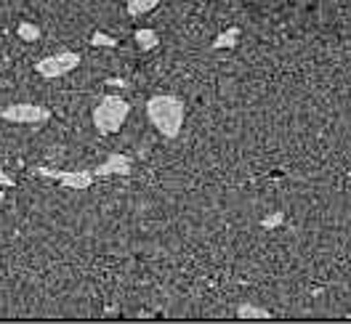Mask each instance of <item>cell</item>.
Wrapping results in <instances>:
<instances>
[{"instance_id": "cell-1", "label": "cell", "mask_w": 351, "mask_h": 324, "mask_svg": "<svg viewBox=\"0 0 351 324\" xmlns=\"http://www.w3.org/2000/svg\"><path fill=\"white\" fill-rule=\"evenodd\" d=\"M147 117L154 125V130L162 138H176L184 128V117H186V104L178 96H152L147 101Z\"/></svg>"}, {"instance_id": "cell-2", "label": "cell", "mask_w": 351, "mask_h": 324, "mask_svg": "<svg viewBox=\"0 0 351 324\" xmlns=\"http://www.w3.org/2000/svg\"><path fill=\"white\" fill-rule=\"evenodd\" d=\"M128 114H131V101H125L123 96H101L90 112V120L101 136H112L125 125Z\"/></svg>"}, {"instance_id": "cell-3", "label": "cell", "mask_w": 351, "mask_h": 324, "mask_svg": "<svg viewBox=\"0 0 351 324\" xmlns=\"http://www.w3.org/2000/svg\"><path fill=\"white\" fill-rule=\"evenodd\" d=\"M83 62L80 53L75 51H59V53H51V56H43L38 64H35V72L45 77V80H56V77H64L72 69H77Z\"/></svg>"}, {"instance_id": "cell-4", "label": "cell", "mask_w": 351, "mask_h": 324, "mask_svg": "<svg viewBox=\"0 0 351 324\" xmlns=\"http://www.w3.org/2000/svg\"><path fill=\"white\" fill-rule=\"evenodd\" d=\"M0 117L14 125H38V123L51 120V109L40 107V104H29V101H16V104L0 109Z\"/></svg>"}, {"instance_id": "cell-5", "label": "cell", "mask_w": 351, "mask_h": 324, "mask_svg": "<svg viewBox=\"0 0 351 324\" xmlns=\"http://www.w3.org/2000/svg\"><path fill=\"white\" fill-rule=\"evenodd\" d=\"M35 175L48 178V181H56V184H62L66 189H77V192L90 189L93 181H96L93 171H53V168H45V165H38V168H35Z\"/></svg>"}, {"instance_id": "cell-6", "label": "cell", "mask_w": 351, "mask_h": 324, "mask_svg": "<svg viewBox=\"0 0 351 324\" xmlns=\"http://www.w3.org/2000/svg\"><path fill=\"white\" fill-rule=\"evenodd\" d=\"M133 171V157L131 154H123V151H112L110 157L93 168L96 178H107V175H131Z\"/></svg>"}, {"instance_id": "cell-7", "label": "cell", "mask_w": 351, "mask_h": 324, "mask_svg": "<svg viewBox=\"0 0 351 324\" xmlns=\"http://www.w3.org/2000/svg\"><path fill=\"white\" fill-rule=\"evenodd\" d=\"M133 40L138 45V51H154L160 45V35L154 29H136L133 32Z\"/></svg>"}, {"instance_id": "cell-8", "label": "cell", "mask_w": 351, "mask_h": 324, "mask_svg": "<svg viewBox=\"0 0 351 324\" xmlns=\"http://www.w3.org/2000/svg\"><path fill=\"white\" fill-rule=\"evenodd\" d=\"M237 316L240 319H271L274 314L261 308V306H253V303H240L237 306Z\"/></svg>"}, {"instance_id": "cell-9", "label": "cell", "mask_w": 351, "mask_h": 324, "mask_svg": "<svg viewBox=\"0 0 351 324\" xmlns=\"http://www.w3.org/2000/svg\"><path fill=\"white\" fill-rule=\"evenodd\" d=\"M160 5V0H125V8L131 16H144Z\"/></svg>"}, {"instance_id": "cell-10", "label": "cell", "mask_w": 351, "mask_h": 324, "mask_svg": "<svg viewBox=\"0 0 351 324\" xmlns=\"http://www.w3.org/2000/svg\"><path fill=\"white\" fill-rule=\"evenodd\" d=\"M240 43V27H229L226 32H221L219 38L213 40V48L219 51V48H234V45Z\"/></svg>"}, {"instance_id": "cell-11", "label": "cell", "mask_w": 351, "mask_h": 324, "mask_svg": "<svg viewBox=\"0 0 351 324\" xmlns=\"http://www.w3.org/2000/svg\"><path fill=\"white\" fill-rule=\"evenodd\" d=\"M16 35L22 38L24 43H35V40H40V27L32 22H22L16 27Z\"/></svg>"}, {"instance_id": "cell-12", "label": "cell", "mask_w": 351, "mask_h": 324, "mask_svg": "<svg viewBox=\"0 0 351 324\" xmlns=\"http://www.w3.org/2000/svg\"><path fill=\"white\" fill-rule=\"evenodd\" d=\"M90 45L93 48H117V38H112L107 32H93L90 35Z\"/></svg>"}, {"instance_id": "cell-13", "label": "cell", "mask_w": 351, "mask_h": 324, "mask_svg": "<svg viewBox=\"0 0 351 324\" xmlns=\"http://www.w3.org/2000/svg\"><path fill=\"white\" fill-rule=\"evenodd\" d=\"M282 221H285V213L282 210H274V213L261 218V226L263 229H277V226H282Z\"/></svg>"}, {"instance_id": "cell-14", "label": "cell", "mask_w": 351, "mask_h": 324, "mask_svg": "<svg viewBox=\"0 0 351 324\" xmlns=\"http://www.w3.org/2000/svg\"><path fill=\"white\" fill-rule=\"evenodd\" d=\"M0 186H5V189H8V186H16V181H14V175H11V173H5L3 168H0Z\"/></svg>"}, {"instance_id": "cell-15", "label": "cell", "mask_w": 351, "mask_h": 324, "mask_svg": "<svg viewBox=\"0 0 351 324\" xmlns=\"http://www.w3.org/2000/svg\"><path fill=\"white\" fill-rule=\"evenodd\" d=\"M3 202H5V192H3V186H0V208H3Z\"/></svg>"}]
</instances>
